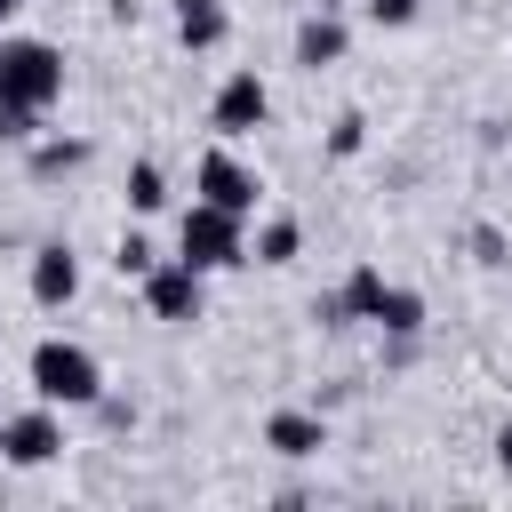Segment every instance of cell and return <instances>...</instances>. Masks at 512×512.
I'll list each match as a JSON object with an SVG mask.
<instances>
[{
    "instance_id": "obj_18",
    "label": "cell",
    "mask_w": 512,
    "mask_h": 512,
    "mask_svg": "<svg viewBox=\"0 0 512 512\" xmlns=\"http://www.w3.org/2000/svg\"><path fill=\"white\" fill-rule=\"evenodd\" d=\"M32 128H40V112L16 104V96H0V144H32Z\"/></svg>"
},
{
    "instance_id": "obj_20",
    "label": "cell",
    "mask_w": 512,
    "mask_h": 512,
    "mask_svg": "<svg viewBox=\"0 0 512 512\" xmlns=\"http://www.w3.org/2000/svg\"><path fill=\"white\" fill-rule=\"evenodd\" d=\"M368 8V24H408L416 16V0H360Z\"/></svg>"
},
{
    "instance_id": "obj_21",
    "label": "cell",
    "mask_w": 512,
    "mask_h": 512,
    "mask_svg": "<svg viewBox=\"0 0 512 512\" xmlns=\"http://www.w3.org/2000/svg\"><path fill=\"white\" fill-rule=\"evenodd\" d=\"M496 464H504V472H512V416H504V424H496Z\"/></svg>"
},
{
    "instance_id": "obj_7",
    "label": "cell",
    "mask_w": 512,
    "mask_h": 512,
    "mask_svg": "<svg viewBox=\"0 0 512 512\" xmlns=\"http://www.w3.org/2000/svg\"><path fill=\"white\" fill-rule=\"evenodd\" d=\"M192 192H200V200H208V208H232V216H248V208H256V192H264V184H256V168H240V160H232V152H208V160H200V168H192Z\"/></svg>"
},
{
    "instance_id": "obj_5",
    "label": "cell",
    "mask_w": 512,
    "mask_h": 512,
    "mask_svg": "<svg viewBox=\"0 0 512 512\" xmlns=\"http://www.w3.org/2000/svg\"><path fill=\"white\" fill-rule=\"evenodd\" d=\"M200 280H208V272H192L184 256H176V264H152V272H144V312L168 320V328H176V320H200Z\"/></svg>"
},
{
    "instance_id": "obj_9",
    "label": "cell",
    "mask_w": 512,
    "mask_h": 512,
    "mask_svg": "<svg viewBox=\"0 0 512 512\" xmlns=\"http://www.w3.org/2000/svg\"><path fill=\"white\" fill-rule=\"evenodd\" d=\"M264 448L304 464V456H320V448H328V424H320L312 408H280V416H264Z\"/></svg>"
},
{
    "instance_id": "obj_15",
    "label": "cell",
    "mask_w": 512,
    "mask_h": 512,
    "mask_svg": "<svg viewBox=\"0 0 512 512\" xmlns=\"http://www.w3.org/2000/svg\"><path fill=\"white\" fill-rule=\"evenodd\" d=\"M160 200H168V176H160V160H136V168H128V208H136V216H152Z\"/></svg>"
},
{
    "instance_id": "obj_12",
    "label": "cell",
    "mask_w": 512,
    "mask_h": 512,
    "mask_svg": "<svg viewBox=\"0 0 512 512\" xmlns=\"http://www.w3.org/2000/svg\"><path fill=\"white\" fill-rule=\"evenodd\" d=\"M336 304H344V320H376V304H384V272H376V264H352V280L336 288Z\"/></svg>"
},
{
    "instance_id": "obj_13",
    "label": "cell",
    "mask_w": 512,
    "mask_h": 512,
    "mask_svg": "<svg viewBox=\"0 0 512 512\" xmlns=\"http://www.w3.org/2000/svg\"><path fill=\"white\" fill-rule=\"evenodd\" d=\"M376 328H384V336H416V328H424V296H416V288H392V280H384Z\"/></svg>"
},
{
    "instance_id": "obj_1",
    "label": "cell",
    "mask_w": 512,
    "mask_h": 512,
    "mask_svg": "<svg viewBox=\"0 0 512 512\" xmlns=\"http://www.w3.org/2000/svg\"><path fill=\"white\" fill-rule=\"evenodd\" d=\"M32 392H40L48 408H96V400H104V368H96L88 344L48 336V344H32Z\"/></svg>"
},
{
    "instance_id": "obj_17",
    "label": "cell",
    "mask_w": 512,
    "mask_h": 512,
    "mask_svg": "<svg viewBox=\"0 0 512 512\" xmlns=\"http://www.w3.org/2000/svg\"><path fill=\"white\" fill-rule=\"evenodd\" d=\"M112 264H120L128 280H144V272H152L160 256H152V240H144V232H120V248H112Z\"/></svg>"
},
{
    "instance_id": "obj_11",
    "label": "cell",
    "mask_w": 512,
    "mask_h": 512,
    "mask_svg": "<svg viewBox=\"0 0 512 512\" xmlns=\"http://www.w3.org/2000/svg\"><path fill=\"white\" fill-rule=\"evenodd\" d=\"M176 40L184 48H216L224 40V0H176Z\"/></svg>"
},
{
    "instance_id": "obj_22",
    "label": "cell",
    "mask_w": 512,
    "mask_h": 512,
    "mask_svg": "<svg viewBox=\"0 0 512 512\" xmlns=\"http://www.w3.org/2000/svg\"><path fill=\"white\" fill-rule=\"evenodd\" d=\"M16 8H24V0H0V24H8V16H16Z\"/></svg>"
},
{
    "instance_id": "obj_19",
    "label": "cell",
    "mask_w": 512,
    "mask_h": 512,
    "mask_svg": "<svg viewBox=\"0 0 512 512\" xmlns=\"http://www.w3.org/2000/svg\"><path fill=\"white\" fill-rule=\"evenodd\" d=\"M360 144H368V120H360V112H336V128H328V152H336V160H352Z\"/></svg>"
},
{
    "instance_id": "obj_2",
    "label": "cell",
    "mask_w": 512,
    "mask_h": 512,
    "mask_svg": "<svg viewBox=\"0 0 512 512\" xmlns=\"http://www.w3.org/2000/svg\"><path fill=\"white\" fill-rule=\"evenodd\" d=\"M176 256H184L192 272H224V264H248L240 216H232V208H208V200H192V208H184V224H176Z\"/></svg>"
},
{
    "instance_id": "obj_3",
    "label": "cell",
    "mask_w": 512,
    "mask_h": 512,
    "mask_svg": "<svg viewBox=\"0 0 512 512\" xmlns=\"http://www.w3.org/2000/svg\"><path fill=\"white\" fill-rule=\"evenodd\" d=\"M0 96L48 112L64 96V48H48V40H0Z\"/></svg>"
},
{
    "instance_id": "obj_16",
    "label": "cell",
    "mask_w": 512,
    "mask_h": 512,
    "mask_svg": "<svg viewBox=\"0 0 512 512\" xmlns=\"http://www.w3.org/2000/svg\"><path fill=\"white\" fill-rule=\"evenodd\" d=\"M88 160V144L80 136H56V144H32V176H64V168H80Z\"/></svg>"
},
{
    "instance_id": "obj_10",
    "label": "cell",
    "mask_w": 512,
    "mask_h": 512,
    "mask_svg": "<svg viewBox=\"0 0 512 512\" xmlns=\"http://www.w3.org/2000/svg\"><path fill=\"white\" fill-rule=\"evenodd\" d=\"M296 64H304V72L344 64V16H336V8H312V16L296 24Z\"/></svg>"
},
{
    "instance_id": "obj_6",
    "label": "cell",
    "mask_w": 512,
    "mask_h": 512,
    "mask_svg": "<svg viewBox=\"0 0 512 512\" xmlns=\"http://www.w3.org/2000/svg\"><path fill=\"white\" fill-rule=\"evenodd\" d=\"M0 456H8V464H24V472H32V464H48V456H64V424H56V408L40 400L32 416H0Z\"/></svg>"
},
{
    "instance_id": "obj_8",
    "label": "cell",
    "mask_w": 512,
    "mask_h": 512,
    "mask_svg": "<svg viewBox=\"0 0 512 512\" xmlns=\"http://www.w3.org/2000/svg\"><path fill=\"white\" fill-rule=\"evenodd\" d=\"M80 296V264H72V248L64 240H48V248H32V304H72Z\"/></svg>"
},
{
    "instance_id": "obj_4",
    "label": "cell",
    "mask_w": 512,
    "mask_h": 512,
    "mask_svg": "<svg viewBox=\"0 0 512 512\" xmlns=\"http://www.w3.org/2000/svg\"><path fill=\"white\" fill-rule=\"evenodd\" d=\"M272 120V88L256 80V72H232L224 88H216V104H208V128L216 136H256Z\"/></svg>"
},
{
    "instance_id": "obj_14",
    "label": "cell",
    "mask_w": 512,
    "mask_h": 512,
    "mask_svg": "<svg viewBox=\"0 0 512 512\" xmlns=\"http://www.w3.org/2000/svg\"><path fill=\"white\" fill-rule=\"evenodd\" d=\"M296 248H304V224L296 216H272L256 232V264H296Z\"/></svg>"
}]
</instances>
